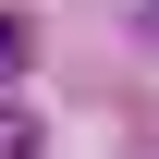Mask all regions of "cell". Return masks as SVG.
Instances as JSON below:
<instances>
[{
    "mask_svg": "<svg viewBox=\"0 0 159 159\" xmlns=\"http://www.w3.org/2000/svg\"><path fill=\"white\" fill-rule=\"evenodd\" d=\"M0 74H25V25H12V12H0Z\"/></svg>",
    "mask_w": 159,
    "mask_h": 159,
    "instance_id": "obj_1",
    "label": "cell"
}]
</instances>
